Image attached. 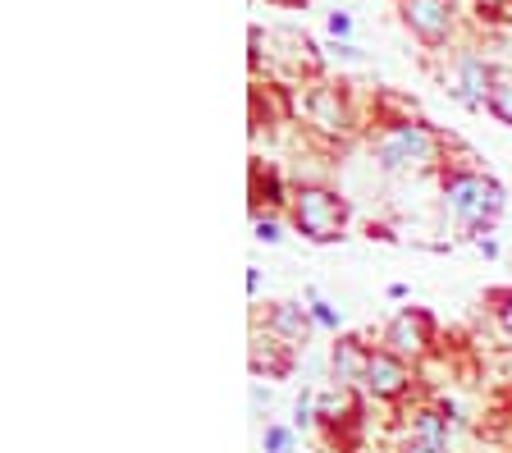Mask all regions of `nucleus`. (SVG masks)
<instances>
[{
	"label": "nucleus",
	"mask_w": 512,
	"mask_h": 453,
	"mask_svg": "<svg viewBox=\"0 0 512 453\" xmlns=\"http://www.w3.org/2000/svg\"><path fill=\"white\" fill-rule=\"evenodd\" d=\"M439 206L444 216L462 229L467 238L494 234L503 206H508V193L494 174L476 170V165H444L439 174Z\"/></svg>",
	"instance_id": "nucleus-1"
},
{
	"label": "nucleus",
	"mask_w": 512,
	"mask_h": 453,
	"mask_svg": "<svg viewBox=\"0 0 512 453\" xmlns=\"http://www.w3.org/2000/svg\"><path fill=\"white\" fill-rule=\"evenodd\" d=\"M453 138L426 124V119H389L371 138V156L384 174H421V170H444V151Z\"/></svg>",
	"instance_id": "nucleus-2"
},
{
	"label": "nucleus",
	"mask_w": 512,
	"mask_h": 453,
	"mask_svg": "<svg viewBox=\"0 0 512 453\" xmlns=\"http://www.w3.org/2000/svg\"><path fill=\"white\" fill-rule=\"evenodd\" d=\"M284 220H288V229L302 234L307 243L330 248V243H339V238L348 234L352 206H348V197H339L330 184H293Z\"/></svg>",
	"instance_id": "nucleus-3"
},
{
	"label": "nucleus",
	"mask_w": 512,
	"mask_h": 453,
	"mask_svg": "<svg viewBox=\"0 0 512 453\" xmlns=\"http://www.w3.org/2000/svg\"><path fill=\"white\" fill-rule=\"evenodd\" d=\"M380 348H389V353H398L403 362L421 367V362L435 357V348H439L435 316H430L426 307H398V312L384 321V330H380Z\"/></svg>",
	"instance_id": "nucleus-4"
},
{
	"label": "nucleus",
	"mask_w": 512,
	"mask_h": 453,
	"mask_svg": "<svg viewBox=\"0 0 512 453\" xmlns=\"http://www.w3.org/2000/svg\"><path fill=\"white\" fill-rule=\"evenodd\" d=\"M298 115L307 119L316 133H325V138H348V133L357 129V115H352V106H348V92L334 87V83H311L298 101Z\"/></svg>",
	"instance_id": "nucleus-5"
},
{
	"label": "nucleus",
	"mask_w": 512,
	"mask_h": 453,
	"mask_svg": "<svg viewBox=\"0 0 512 453\" xmlns=\"http://www.w3.org/2000/svg\"><path fill=\"white\" fill-rule=\"evenodd\" d=\"M416 389V367L403 362L398 353L375 344L371 348V362H366V376H362V399L371 403H403L407 394Z\"/></svg>",
	"instance_id": "nucleus-6"
},
{
	"label": "nucleus",
	"mask_w": 512,
	"mask_h": 453,
	"mask_svg": "<svg viewBox=\"0 0 512 453\" xmlns=\"http://www.w3.org/2000/svg\"><path fill=\"white\" fill-rule=\"evenodd\" d=\"M398 19L421 46H448L458 33V0H398Z\"/></svg>",
	"instance_id": "nucleus-7"
},
{
	"label": "nucleus",
	"mask_w": 512,
	"mask_h": 453,
	"mask_svg": "<svg viewBox=\"0 0 512 453\" xmlns=\"http://www.w3.org/2000/svg\"><path fill=\"white\" fill-rule=\"evenodd\" d=\"M256 330H266L288 353H307V344L316 339V321H311V312L302 302H270L266 316L256 321Z\"/></svg>",
	"instance_id": "nucleus-8"
},
{
	"label": "nucleus",
	"mask_w": 512,
	"mask_h": 453,
	"mask_svg": "<svg viewBox=\"0 0 512 453\" xmlns=\"http://www.w3.org/2000/svg\"><path fill=\"white\" fill-rule=\"evenodd\" d=\"M494 78H499V69H494L480 51H458V60H453V83H448V92H453V101H458V106L480 110L485 101H490Z\"/></svg>",
	"instance_id": "nucleus-9"
},
{
	"label": "nucleus",
	"mask_w": 512,
	"mask_h": 453,
	"mask_svg": "<svg viewBox=\"0 0 512 453\" xmlns=\"http://www.w3.org/2000/svg\"><path fill=\"white\" fill-rule=\"evenodd\" d=\"M362 417V389L325 385L316 389V431L325 435H348Z\"/></svg>",
	"instance_id": "nucleus-10"
},
{
	"label": "nucleus",
	"mask_w": 512,
	"mask_h": 453,
	"mask_svg": "<svg viewBox=\"0 0 512 453\" xmlns=\"http://www.w3.org/2000/svg\"><path fill=\"white\" fill-rule=\"evenodd\" d=\"M453 426H458V412L448 403H412L403 412V440H426L453 449Z\"/></svg>",
	"instance_id": "nucleus-11"
},
{
	"label": "nucleus",
	"mask_w": 512,
	"mask_h": 453,
	"mask_svg": "<svg viewBox=\"0 0 512 453\" xmlns=\"http://www.w3.org/2000/svg\"><path fill=\"white\" fill-rule=\"evenodd\" d=\"M371 348L362 335H334V348H330V380L343 389H362V376H366V362H371Z\"/></svg>",
	"instance_id": "nucleus-12"
},
{
	"label": "nucleus",
	"mask_w": 512,
	"mask_h": 453,
	"mask_svg": "<svg viewBox=\"0 0 512 453\" xmlns=\"http://www.w3.org/2000/svg\"><path fill=\"white\" fill-rule=\"evenodd\" d=\"M302 302H307L316 330H325V335H339L343 330V307H334L330 298H320V289H302Z\"/></svg>",
	"instance_id": "nucleus-13"
},
{
	"label": "nucleus",
	"mask_w": 512,
	"mask_h": 453,
	"mask_svg": "<svg viewBox=\"0 0 512 453\" xmlns=\"http://www.w3.org/2000/svg\"><path fill=\"white\" fill-rule=\"evenodd\" d=\"M485 110H490V119H499L503 129H512V69H499V78H494V87H490V101H485Z\"/></svg>",
	"instance_id": "nucleus-14"
},
{
	"label": "nucleus",
	"mask_w": 512,
	"mask_h": 453,
	"mask_svg": "<svg viewBox=\"0 0 512 453\" xmlns=\"http://www.w3.org/2000/svg\"><path fill=\"white\" fill-rule=\"evenodd\" d=\"M302 444V435L293 431V421H266L261 426V453H293Z\"/></svg>",
	"instance_id": "nucleus-15"
},
{
	"label": "nucleus",
	"mask_w": 512,
	"mask_h": 453,
	"mask_svg": "<svg viewBox=\"0 0 512 453\" xmlns=\"http://www.w3.org/2000/svg\"><path fill=\"white\" fill-rule=\"evenodd\" d=\"M288 421H293V431H298V435H311V431H316V389H302V394H298V399H293V417H288Z\"/></svg>",
	"instance_id": "nucleus-16"
},
{
	"label": "nucleus",
	"mask_w": 512,
	"mask_h": 453,
	"mask_svg": "<svg viewBox=\"0 0 512 453\" xmlns=\"http://www.w3.org/2000/svg\"><path fill=\"white\" fill-rule=\"evenodd\" d=\"M252 234H256V243H270V248H275L279 238H284L279 211H252Z\"/></svg>",
	"instance_id": "nucleus-17"
},
{
	"label": "nucleus",
	"mask_w": 512,
	"mask_h": 453,
	"mask_svg": "<svg viewBox=\"0 0 512 453\" xmlns=\"http://www.w3.org/2000/svg\"><path fill=\"white\" fill-rule=\"evenodd\" d=\"M490 302H494V321H499V330L512 339V289L490 293Z\"/></svg>",
	"instance_id": "nucleus-18"
},
{
	"label": "nucleus",
	"mask_w": 512,
	"mask_h": 453,
	"mask_svg": "<svg viewBox=\"0 0 512 453\" xmlns=\"http://www.w3.org/2000/svg\"><path fill=\"white\" fill-rule=\"evenodd\" d=\"M247 403H252V417H266L270 403H275V394H270V385L261 376L252 380V389H247Z\"/></svg>",
	"instance_id": "nucleus-19"
},
{
	"label": "nucleus",
	"mask_w": 512,
	"mask_h": 453,
	"mask_svg": "<svg viewBox=\"0 0 512 453\" xmlns=\"http://www.w3.org/2000/svg\"><path fill=\"white\" fill-rule=\"evenodd\" d=\"M325 28H330L334 42H352V14L348 10H334L330 19H325Z\"/></svg>",
	"instance_id": "nucleus-20"
},
{
	"label": "nucleus",
	"mask_w": 512,
	"mask_h": 453,
	"mask_svg": "<svg viewBox=\"0 0 512 453\" xmlns=\"http://www.w3.org/2000/svg\"><path fill=\"white\" fill-rule=\"evenodd\" d=\"M480 10V19H508V10H512V0H471Z\"/></svg>",
	"instance_id": "nucleus-21"
},
{
	"label": "nucleus",
	"mask_w": 512,
	"mask_h": 453,
	"mask_svg": "<svg viewBox=\"0 0 512 453\" xmlns=\"http://www.w3.org/2000/svg\"><path fill=\"white\" fill-rule=\"evenodd\" d=\"M398 453H453L448 444H426V440H403Z\"/></svg>",
	"instance_id": "nucleus-22"
},
{
	"label": "nucleus",
	"mask_w": 512,
	"mask_h": 453,
	"mask_svg": "<svg viewBox=\"0 0 512 453\" xmlns=\"http://www.w3.org/2000/svg\"><path fill=\"white\" fill-rule=\"evenodd\" d=\"M471 243H476L480 257H499V238L494 234H480V238H471Z\"/></svg>",
	"instance_id": "nucleus-23"
},
{
	"label": "nucleus",
	"mask_w": 512,
	"mask_h": 453,
	"mask_svg": "<svg viewBox=\"0 0 512 453\" xmlns=\"http://www.w3.org/2000/svg\"><path fill=\"white\" fill-rule=\"evenodd\" d=\"M334 55H339V60H352V65L362 60V51H357V46H352V42H334Z\"/></svg>",
	"instance_id": "nucleus-24"
},
{
	"label": "nucleus",
	"mask_w": 512,
	"mask_h": 453,
	"mask_svg": "<svg viewBox=\"0 0 512 453\" xmlns=\"http://www.w3.org/2000/svg\"><path fill=\"white\" fill-rule=\"evenodd\" d=\"M247 293H252V298L261 293V270H256V266H247Z\"/></svg>",
	"instance_id": "nucleus-25"
},
{
	"label": "nucleus",
	"mask_w": 512,
	"mask_h": 453,
	"mask_svg": "<svg viewBox=\"0 0 512 453\" xmlns=\"http://www.w3.org/2000/svg\"><path fill=\"white\" fill-rule=\"evenodd\" d=\"M384 293H389V298H394V302H403V298H407V284H389V289H384Z\"/></svg>",
	"instance_id": "nucleus-26"
}]
</instances>
